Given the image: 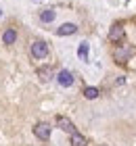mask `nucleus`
<instances>
[{
  "mask_svg": "<svg viewBox=\"0 0 136 146\" xmlns=\"http://www.w3.org/2000/svg\"><path fill=\"white\" fill-rule=\"evenodd\" d=\"M132 54H134V50H132V46H128V44H117L113 48V58H115L117 65H126Z\"/></svg>",
  "mask_w": 136,
  "mask_h": 146,
  "instance_id": "nucleus-1",
  "label": "nucleus"
},
{
  "mask_svg": "<svg viewBox=\"0 0 136 146\" xmlns=\"http://www.w3.org/2000/svg\"><path fill=\"white\" fill-rule=\"evenodd\" d=\"M29 52H31V56L36 58V61H42V58L48 56V44H46L44 40H36V42L31 44Z\"/></svg>",
  "mask_w": 136,
  "mask_h": 146,
  "instance_id": "nucleus-2",
  "label": "nucleus"
},
{
  "mask_svg": "<svg viewBox=\"0 0 136 146\" xmlns=\"http://www.w3.org/2000/svg\"><path fill=\"white\" fill-rule=\"evenodd\" d=\"M50 131H52V127L48 123H36V127H33V136L38 138V140H42V142H48L50 140Z\"/></svg>",
  "mask_w": 136,
  "mask_h": 146,
  "instance_id": "nucleus-3",
  "label": "nucleus"
},
{
  "mask_svg": "<svg viewBox=\"0 0 136 146\" xmlns=\"http://www.w3.org/2000/svg\"><path fill=\"white\" fill-rule=\"evenodd\" d=\"M124 36H126V29H124V25H121V23L111 25V29H109V40H111V42L119 44L121 40H124Z\"/></svg>",
  "mask_w": 136,
  "mask_h": 146,
  "instance_id": "nucleus-4",
  "label": "nucleus"
},
{
  "mask_svg": "<svg viewBox=\"0 0 136 146\" xmlns=\"http://www.w3.org/2000/svg\"><path fill=\"white\" fill-rule=\"evenodd\" d=\"M57 82H59V86H63V88H71L73 86V73L69 69H61L57 73Z\"/></svg>",
  "mask_w": 136,
  "mask_h": 146,
  "instance_id": "nucleus-5",
  "label": "nucleus"
},
{
  "mask_svg": "<svg viewBox=\"0 0 136 146\" xmlns=\"http://www.w3.org/2000/svg\"><path fill=\"white\" fill-rule=\"evenodd\" d=\"M57 125H59V127L65 131V134H69V136H71V134H76V131H78L71 119H67V117H63V115H59V117H57Z\"/></svg>",
  "mask_w": 136,
  "mask_h": 146,
  "instance_id": "nucleus-6",
  "label": "nucleus"
},
{
  "mask_svg": "<svg viewBox=\"0 0 136 146\" xmlns=\"http://www.w3.org/2000/svg\"><path fill=\"white\" fill-rule=\"evenodd\" d=\"M15 42H17V29H15V27L4 29V34H2V44L11 46V44H15Z\"/></svg>",
  "mask_w": 136,
  "mask_h": 146,
  "instance_id": "nucleus-7",
  "label": "nucleus"
},
{
  "mask_svg": "<svg viewBox=\"0 0 136 146\" xmlns=\"http://www.w3.org/2000/svg\"><path fill=\"white\" fill-rule=\"evenodd\" d=\"M76 31H78V25L76 23H63L57 29V36H73Z\"/></svg>",
  "mask_w": 136,
  "mask_h": 146,
  "instance_id": "nucleus-8",
  "label": "nucleus"
},
{
  "mask_svg": "<svg viewBox=\"0 0 136 146\" xmlns=\"http://www.w3.org/2000/svg\"><path fill=\"white\" fill-rule=\"evenodd\" d=\"M54 17H57V13H54L52 9H44V11H40V21H42V23H52V21H54Z\"/></svg>",
  "mask_w": 136,
  "mask_h": 146,
  "instance_id": "nucleus-9",
  "label": "nucleus"
},
{
  "mask_svg": "<svg viewBox=\"0 0 136 146\" xmlns=\"http://www.w3.org/2000/svg\"><path fill=\"white\" fill-rule=\"evenodd\" d=\"M38 77L42 82H50L52 79V67H40L38 69Z\"/></svg>",
  "mask_w": 136,
  "mask_h": 146,
  "instance_id": "nucleus-10",
  "label": "nucleus"
},
{
  "mask_svg": "<svg viewBox=\"0 0 136 146\" xmlns=\"http://www.w3.org/2000/svg\"><path fill=\"white\" fill-rule=\"evenodd\" d=\"M88 52H90V46H88V42H82L78 46V56L82 58V61H88Z\"/></svg>",
  "mask_w": 136,
  "mask_h": 146,
  "instance_id": "nucleus-11",
  "label": "nucleus"
},
{
  "mask_svg": "<svg viewBox=\"0 0 136 146\" xmlns=\"http://www.w3.org/2000/svg\"><path fill=\"white\" fill-rule=\"evenodd\" d=\"M86 144H88V140L82 134H78V131L71 134V146H86Z\"/></svg>",
  "mask_w": 136,
  "mask_h": 146,
  "instance_id": "nucleus-12",
  "label": "nucleus"
},
{
  "mask_svg": "<svg viewBox=\"0 0 136 146\" xmlns=\"http://www.w3.org/2000/svg\"><path fill=\"white\" fill-rule=\"evenodd\" d=\"M84 96L88 98V100H94V98H98V88H92V86H88V88H84Z\"/></svg>",
  "mask_w": 136,
  "mask_h": 146,
  "instance_id": "nucleus-13",
  "label": "nucleus"
},
{
  "mask_svg": "<svg viewBox=\"0 0 136 146\" xmlns=\"http://www.w3.org/2000/svg\"><path fill=\"white\" fill-rule=\"evenodd\" d=\"M0 17H2V11H0Z\"/></svg>",
  "mask_w": 136,
  "mask_h": 146,
  "instance_id": "nucleus-14",
  "label": "nucleus"
},
{
  "mask_svg": "<svg viewBox=\"0 0 136 146\" xmlns=\"http://www.w3.org/2000/svg\"><path fill=\"white\" fill-rule=\"evenodd\" d=\"M100 146H107V144H100Z\"/></svg>",
  "mask_w": 136,
  "mask_h": 146,
  "instance_id": "nucleus-15",
  "label": "nucleus"
}]
</instances>
